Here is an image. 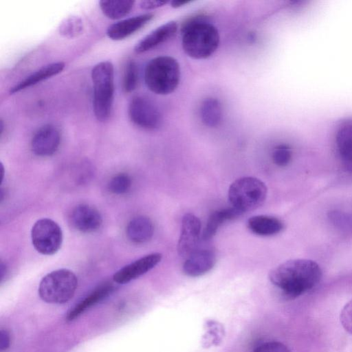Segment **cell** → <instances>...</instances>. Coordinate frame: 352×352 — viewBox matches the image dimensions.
Returning a JSON list of instances; mask_svg holds the SVG:
<instances>
[{
	"instance_id": "7",
	"label": "cell",
	"mask_w": 352,
	"mask_h": 352,
	"mask_svg": "<svg viewBox=\"0 0 352 352\" xmlns=\"http://www.w3.org/2000/svg\"><path fill=\"white\" fill-rule=\"evenodd\" d=\"M31 238L37 252L44 255H52L58 251L62 245L63 232L54 221L43 218L34 224Z\"/></svg>"
},
{
	"instance_id": "15",
	"label": "cell",
	"mask_w": 352,
	"mask_h": 352,
	"mask_svg": "<svg viewBox=\"0 0 352 352\" xmlns=\"http://www.w3.org/2000/svg\"><path fill=\"white\" fill-rule=\"evenodd\" d=\"M177 30L175 21H168L142 38L134 47L138 54L148 52L170 38Z\"/></svg>"
},
{
	"instance_id": "18",
	"label": "cell",
	"mask_w": 352,
	"mask_h": 352,
	"mask_svg": "<svg viewBox=\"0 0 352 352\" xmlns=\"http://www.w3.org/2000/svg\"><path fill=\"white\" fill-rule=\"evenodd\" d=\"M129 239L135 243L148 241L154 233V225L147 217L138 216L132 219L126 230Z\"/></svg>"
},
{
	"instance_id": "27",
	"label": "cell",
	"mask_w": 352,
	"mask_h": 352,
	"mask_svg": "<svg viewBox=\"0 0 352 352\" xmlns=\"http://www.w3.org/2000/svg\"><path fill=\"white\" fill-rule=\"evenodd\" d=\"M292 151L286 144H280L272 152V160L278 166H285L291 161Z\"/></svg>"
},
{
	"instance_id": "21",
	"label": "cell",
	"mask_w": 352,
	"mask_h": 352,
	"mask_svg": "<svg viewBox=\"0 0 352 352\" xmlns=\"http://www.w3.org/2000/svg\"><path fill=\"white\" fill-rule=\"evenodd\" d=\"M336 144L344 166L352 170V124L344 125L338 131Z\"/></svg>"
},
{
	"instance_id": "20",
	"label": "cell",
	"mask_w": 352,
	"mask_h": 352,
	"mask_svg": "<svg viewBox=\"0 0 352 352\" xmlns=\"http://www.w3.org/2000/svg\"><path fill=\"white\" fill-rule=\"evenodd\" d=\"M243 214L230 207L217 210L213 212L209 217L205 228L203 232L202 238L204 240H209L212 238L219 228L226 221L238 218Z\"/></svg>"
},
{
	"instance_id": "23",
	"label": "cell",
	"mask_w": 352,
	"mask_h": 352,
	"mask_svg": "<svg viewBox=\"0 0 352 352\" xmlns=\"http://www.w3.org/2000/svg\"><path fill=\"white\" fill-rule=\"evenodd\" d=\"M200 116L205 125L209 127L218 126L222 118V109L219 101L214 98L204 100L200 107Z\"/></svg>"
},
{
	"instance_id": "4",
	"label": "cell",
	"mask_w": 352,
	"mask_h": 352,
	"mask_svg": "<svg viewBox=\"0 0 352 352\" xmlns=\"http://www.w3.org/2000/svg\"><path fill=\"white\" fill-rule=\"evenodd\" d=\"M144 77L151 91L158 95L169 94L179 83V65L176 59L169 56L153 58L146 64Z\"/></svg>"
},
{
	"instance_id": "17",
	"label": "cell",
	"mask_w": 352,
	"mask_h": 352,
	"mask_svg": "<svg viewBox=\"0 0 352 352\" xmlns=\"http://www.w3.org/2000/svg\"><path fill=\"white\" fill-rule=\"evenodd\" d=\"M248 226L250 230L256 235L269 236L280 232L284 224L275 217L259 214L249 218Z\"/></svg>"
},
{
	"instance_id": "25",
	"label": "cell",
	"mask_w": 352,
	"mask_h": 352,
	"mask_svg": "<svg viewBox=\"0 0 352 352\" xmlns=\"http://www.w3.org/2000/svg\"><path fill=\"white\" fill-rule=\"evenodd\" d=\"M139 69L137 63L133 60H129L124 67L122 87L126 93L133 91L138 84Z\"/></svg>"
},
{
	"instance_id": "16",
	"label": "cell",
	"mask_w": 352,
	"mask_h": 352,
	"mask_svg": "<svg viewBox=\"0 0 352 352\" xmlns=\"http://www.w3.org/2000/svg\"><path fill=\"white\" fill-rule=\"evenodd\" d=\"M64 67L65 63L63 62H55L44 65L11 87L10 94H14L56 76L60 73Z\"/></svg>"
},
{
	"instance_id": "22",
	"label": "cell",
	"mask_w": 352,
	"mask_h": 352,
	"mask_svg": "<svg viewBox=\"0 0 352 352\" xmlns=\"http://www.w3.org/2000/svg\"><path fill=\"white\" fill-rule=\"evenodd\" d=\"M135 1L129 0H101L99 6L109 19H119L127 15L134 6Z\"/></svg>"
},
{
	"instance_id": "26",
	"label": "cell",
	"mask_w": 352,
	"mask_h": 352,
	"mask_svg": "<svg viewBox=\"0 0 352 352\" xmlns=\"http://www.w3.org/2000/svg\"><path fill=\"white\" fill-rule=\"evenodd\" d=\"M131 181L126 174L120 173L114 176L109 182L108 188L110 192L116 195L126 193L131 187Z\"/></svg>"
},
{
	"instance_id": "6",
	"label": "cell",
	"mask_w": 352,
	"mask_h": 352,
	"mask_svg": "<svg viewBox=\"0 0 352 352\" xmlns=\"http://www.w3.org/2000/svg\"><path fill=\"white\" fill-rule=\"evenodd\" d=\"M77 285L78 279L73 272L60 269L42 278L38 286V294L46 302L63 304L73 297Z\"/></svg>"
},
{
	"instance_id": "31",
	"label": "cell",
	"mask_w": 352,
	"mask_h": 352,
	"mask_svg": "<svg viewBox=\"0 0 352 352\" xmlns=\"http://www.w3.org/2000/svg\"><path fill=\"white\" fill-rule=\"evenodd\" d=\"M10 344V337L9 333L5 330L0 331V350L1 351H6Z\"/></svg>"
},
{
	"instance_id": "5",
	"label": "cell",
	"mask_w": 352,
	"mask_h": 352,
	"mask_svg": "<svg viewBox=\"0 0 352 352\" xmlns=\"http://www.w3.org/2000/svg\"><path fill=\"white\" fill-rule=\"evenodd\" d=\"M267 193V186L261 180L254 177H243L231 184L228 197L232 207L243 214L261 206Z\"/></svg>"
},
{
	"instance_id": "32",
	"label": "cell",
	"mask_w": 352,
	"mask_h": 352,
	"mask_svg": "<svg viewBox=\"0 0 352 352\" xmlns=\"http://www.w3.org/2000/svg\"><path fill=\"white\" fill-rule=\"evenodd\" d=\"M190 2V1H186V0H175V1H172L170 2V5L173 8H179V7H182Z\"/></svg>"
},
{
	"instance_id": "28",
	"label": "cell",
	"mask_w": 352,
	"mask_h": 352,
	"mask_svg": "<svg viewBox=\"0 0 352 352\" xmlns=\"http://www.w3.org/2000/svg\"><path fill=\"white\" fill-rule=\"evenodd\" d=\"M252 352H291V351L281 342L271 341L261 344Z\"/></svg>"
},
{
	"instance_id": "3",
	"label": "cell",
	"mask_w": 352,
	"mask_h": 352,
	"mask_svg": "<svg viewBox=\"0 0 352 352\" xmlns=\"http://www.w3.org/2000/svg\"><path fill=\"white\" fill-rule=\"evenodd\" d=\"M93 110L98 121L111 116L114 99V68L109 61L97 63L91 70Z\"/></svg>"
},
{
	"instance_id": "12",
	"label": "cell",
	"mask_w": 352,
	"mask_h": 352,
	"mask_svg": "<svg viewBox=\"0 0 352 352\" xmlns=\"http://www.w3.org/2000/svg\"><path fill=\"white\" fill-rule=\"evenodd\" d=\"M70 218L73 226L78 231L85 233L98 230L102 223V219L98 210L85 204L76 206L73 209Z\"/></svg>"
},
{
	"instance_id": "10",
	"label": "cell",
	"mask_w": 352,
	"mask_h": 352,
	"mask_svg": "<svg viewBox=\"0 0 352 352\" xmlns=\"http://www.w3.org/2000/svg\"><path fill=\"white\" fill-rule=\"evenodd\" d=\"M60 139V132L54 125L44 124L35 131L32 138V151L37 156H51L58 149Z\"/></svg>"
},
{
	"instance_id": "13",
	"label": "cell",
	"mask_w": 352,
	"mask_h": 352,
	"mask_svg": "<svg viewBox=\"0 0 352 352\" xmlns=\"http://www.w3.org/2000/svg\"><path fill=\"white\" fill-rule=\"evenodd\" d=\"M153 16L146 13L119 21L108 27L107 36L113 41L123 40L143 28Z\"/></svg>"
},
{
	"instance_id": "2",
	"label": "cell",
	"mask_w": 352,
	"mask_h": 352,
	"mask_svg": "<svg viewBox=\"0 0 352 352\" xmlns=\"http://www.w3.org/2000/svg\"><path fill=\"white\" fill-rule=\"evenodd\" d=\"M217 29L204 20H193L182 28V47L194 59H204L212 55L219 45Z\"/></svg>"
},
{
	"instance_id": "30",
	"label": "cell",
	"mask_w": 352,
	"mask_h": 352,
	"mask_svg": "<svg viewBox=\"0 0 352 352\" xmlns=\"http://www.w3.org/2000/svg\"><path fill=\"white\" fill-rule=\"evenodd\" d=\"M167 1L160 0H144L140 2V8L144 10H152L163 6Z\"/></svg>"
},
{
	"instance_id": "8",
	"label": "cell",
	"mask_w": 352,
	"mask_h": 352,
	"mask_svg": "<svg viewBox=\"0 0 352 352\" xmlns=\"http://www.w3.org/2000/svg\"><path fill=\"white\" fill-rule=\"evenodd\" d=\"M131 121L138 127L146 130L158 129L162 124V115L155 104L148 97L133 96L128 107Z\"/></svg>"
},
{
	"instance_id": "9",
	"label": "cell",
	"mask_w": 352,
	"mask_h": 352,
	"mask_svg": "<svg viewBox=\"0 0 352 352\" xmlns=\"http://www.w3.org/2000/svg\"><path fill=\"white\" fill-rule=\"evenodd\" d=\"M200 235L201 221L199 219L192 213L184 215L177 248L179 255L186 258L197 250Z\"/></svg>"
},
{
	"instance_id": "19",
	"label": "cell",
	"mask_w": 352,
	"mask_h": 352,
	"mask_svg": "<svg viewBox=\"0 0 352 352\" xmlns=\"http://www.w3.org/2000/svg\"><path fill=\"white\" fill-rule=\"evenodd\" d=\"M113 289V287L111 283H104L99 286L69 311L67 320H73L85 310L104 299Z\"/></svg>"
},
{
	"instance_id": "11",
	"label": "cell",
	"mask_w": 352,
	"mask_h": 352,
	"mask_svg": "<svg viewBox=\"0 0 352 352\" xmlns=\"http://www.w3.org/2000/svg\"><path fill=\"white\" fill-rule=\"evenodd\" d=\"M162 258V255L159 252L145 255L118 270L113 274V280L118 284L129 283L155 267Z\"/></svg>"
},
{
	"instance_id": "29",
	"label": "cell",
	"mask_w": 352,
	"mask_h": 352,
	"mask_svg": "<svg viewBox=\"0 0 352 352\" xmlns=\"http://www.w3.org/2000/svg\"><path fill=\"white\" fill-rule=\"evenodd\" d=\"M340 322L345 330L352 334V299L343 307L340 314Z\"/></svg>"
},
{
	"instance_id": "14",
	"label": "cell",
	"mask_w": 352,
	"mask_h": 352,
	"mask_svg": "<svg viewBox=\"0 0 352 352\" xmlns=\"http://www.w3.org/2000/svg\"><path fill=\"white\" fill-rule=\"evenodd\" d=\"M216 255L210 250H196L183 264L185 274L191 277L202 276L210 271L216 263Z\"/></svg>"
},
{
	"instance_id": "24",
	"label": "cell",
	"mask_w": 352,
	"mask_h": 352,
	"mask_svg": "<svg viewBox=\"0 0 352 352\" xmlns=\"http://www.w3.org/2000/svg\"><path fill=\"white\" fill-rule=\"evenodd\" d=\"M84 29L81 18L70 16L65 18L58 27L59 33L64 37L73 38L82 34Z\"/></svg>"
},
{
	"instance_id": "1",
	"label": "cell",
	"mask_w": 352,
	"mask_h": 352,
	"mask_svg": "<svg viewBox=\"0 0 352 352\" xmlns=\"http://www.w3.org/2000/svg\"><path fill=\"white\" fill-rule=\"evenodd\" d=\"M321 278L320 265L314 261L305 258L287 261L269 274L272 283L288 298H295L312 289Z\"/></svg>"
}]
</instances>
